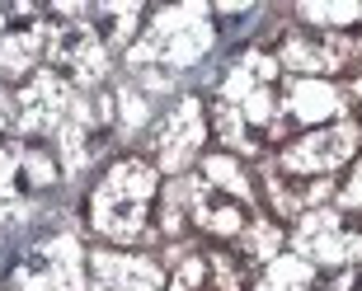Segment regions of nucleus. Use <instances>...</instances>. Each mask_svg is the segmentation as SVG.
<instances>
[{
    "label": "nucleus",
    "mask_w": 362,
    "mask_h": 291,
    "mask_svg": "<svg viewBox=\"0 0 362 291\" xmlns=\"http://www.w3.org/2000/svg\"><path fill=\"white\" fill-rule=\"evenodd\" d=\"M198 14H202L198 5H179V10H170L160 19V28L151 33L146 47H165L170 61H193V57L207 47V38H212V33L198 24Z\"/></svg>",
    "instance_id": "2"
},
{
    "label": "nucleus",
    "mask_w": 362,
    "mask_h": 291,
    "mask_svg": "<svg viewBox=\"0 0 362 291\" xmlns=\"http://www.w3.org/2000/svg\"><path fill=\"white\" fill-rule=\"evenodd\" d=\"M334 108H339L334 85H320V80H296L292 85V113L296 118L315 122V118H329Z\"/></svg>",
    "instance_id": "7"
},
{
    "label": "nucleus",
    "mask_w": 362,
    "mask_h": 291,
    "mask_svg": "<svg viewBox=\"0 0 362 291\" xmlns=\"http://www.w3.org/2000/svg\"><path fill=\"white\" fill-rule=\"evenodd\" d=\"M306 14L320 24H353L362 19V5H306Z\"/></svg>",
    "instance_id": "10"
},
{
    "label": "nucleus",
    "mask_w": 362,
    "mask_h": 291,
    "mask_svg": "<svg viewBox=\"0 0 362 291\" xmlns=\"http://www.w3.org/2000/svg\"><path fill=\"white\" fill-rule=\"evenodd\" d=\"M146 198H151V170L127 160L99 188V198H94V225L113 239L136 235L141 230V212H146Z\"/></svg>",
    "instance_id": "1"
},
{
    "label": "nucleus",
    "mask_w": 362,
    "mask_h": 291,
    "mask_svg": "<svg viewBox=\"0 0 362 291\" xmlns=\"http://www.w3.org/2000/svg\"><path fill=\"white\" fill-rule=\"evenodd\" d=\"M94 282L99 291H156L160 287V273L141 259H113V254H99L94 259Z\"/></svg>",
    "instance_id": "4"
},
{
    "label": "nucleus",
    "mask_w": 362,
    "mask_h": 291,
    "mask_svg": "<svg viewBox=\"0 0 362 291\" xmlns=\"http://www.w3.org/2000/svg\"><path fill=\"white\" fill-rule=\"evenodd\" d=\"M19 122H24L28 132H42V127H52L57 122V108H62V85H57V76H42L33 80L24 94H19Z\"/></svg>",
    "instance_id": "5"
},
{
    "label": "nucleus",
    "mask_w": 362,
    "mask_h": 291,
    "mask_svg": "<svg viewBox=\"0 0 362 291\" xmlns=\"http://www.w3.org/2000/svg\"><path fill=\"white\" fill-rule=\"evenodd\" d=\"M33 57H38V33H10L5 38V52H0V66L19 76V71L33 66Z\"/></svg>",
    "instance_id": "8"
},
{
    "label": "nucleus",
    "mask_w": 362,
    "mask_h": 291,
    "mask_svg": "<svg viewBox=\"0 0 362 291\" xmlns=\"http://www.w3.org/2000/svg\"><path fill=\"white\" fill-rule=\"evenodd\" d=\"M306 282H310V273L301 263H292V259H287V263H278L269 273V282H264V291H306Z\"/></svg>",
    "instance_id": "9"
},
{
    "label": "nucleus",
    "mask_w": 362,
    "mask_h": 291,
    "mask_svg": "<svg viewBox=\"0 0 362 291\" xmlns=\"http://www.w3.org/2000/svg\"><path fill=\"white\" fill-rule=\"evenodd\" d=\"M353 146H358V127H329L320 136H306V141L296 146L292 155H287V170H329L339 160L349 155Z\"/></svg>",
    "instance_id": "3"
},
{
    "label": "nucleus",
    "mask_w": 362,
    "mask_h": 291,
    "mask_svg": "<svg viewBox=\"0 0 362 291\" xmlns=\"http://www.w3.org/2000/svg\"><path fill=\"white\" fill-rule=\"evenodd\" d=\"M198 136H202V122H198V108L193 104H184L170 118V127H165V136H160V160L165 165H184L188 155H193V146H198Z\"/></svg>",
    "instance_id": "6"
}]
</instances>
